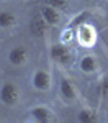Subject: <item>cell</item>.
Returning a JSON list of instances; mask_svg holds the SVG:
<instances>
[{
    "label": "cell",
    "instance_id": "4fadbf2b",
    "mask_svg": "<svg viewBox=\"0 0 108 123\" xmlns=\"http://www.w3.org/2000/svg\"><path fill=\"white\" fill-rule=\"evenodd\" d=\"M46 5L49 7H52V8L59 10V12H62V13H66L70 10V3H69V0H43Z\"/></svg>",
    "mask_w": 108,
    "mask_h": 123
},
{
    "label": "cell",
    "instance_id": "9a60e30c",
    "mask_svg": "<svg viewBox=\"0 0 108 123\" xmlns=\"http://www.w3.org/2000/svg\"><path fill=\"white\" fill-rule=\"evenodd\" d=\"M80 2H92V0H80Z\"/></svg>",
    "mask_w": 108,
    "mask_h": 123
},
{
    "label": "cell",
    "instance_id": "7a4b0ae2",
    "mask_svg": "<svg viewBox=\"0 0 108 123\" xmlns=\"http://www.w3.org/2000/svg\"><path fill=\"white\" fill-rule=\"evenodd\" d=\"M75 38L82 48H93L97 43V30L92 23H80L75 26Z\"/></svg>",
    "mask_w": 108,
    "mask_h": 123
},
{
    "label": "cell",
    "instance_id": "7c38bea8",
    "mask_svg": "<svg viewBox=\"0 0 108 123\" xmlns=\"http://www.w3.org/2000/svg\"><path fill=\"white\" fill-rule=\"evenodd\" d=\"M17 23H18V18H17V15L13 12H10V10L0 12V28H3V30L13 28Z\"/></svg>",
    "mask_w": 108,
    "mask_h": 123
},
{
    "label": "cell",
    "instance_id": "ba28073f",
    "mask_svg": "<svg viewBox=\"0 0 108 123\" xmlns=\"http://www.w3.org/2000/svg\"><path fill=\"white\" fill-rule=\"evenodd\" d=\"M49 26L48 21L41 17V13H36V15H33L31 20H29V33L34 36V38H44L46 35H48L49 31Z\"/></svg>",
    "mask_w": 108,
    "mask_h": 123
},
{
    "label": "cell",
    "instance_id": "277c9868",
    "mask_svg": "<svg viewBox=\"0 0 108 123\" xmlns=\"http://www.w3.org/2000/svg\"><path fill=\"white\" fill-rule=\"evenodd\" d=\"M31 85L38 92H49L52 85V77L48 69H38L31 76Z\"/></svg>",
    "mask_w": 108,
    "mask_h": 123
},
{
    "label": "cell",
    "instance_id": "5b68a950",
    "mask_svg": "<svg viewBox=\"0 0 108 123\" xmlns=\"http://www.w3.org/2000/svg\"><path fill=\"white\" fill-rule=\"evenodd\" d=\"M29 120L36 123H52L57 122V117L52 108H49L46 105H38L29 110Z\"/></svg>",
    "mask_w": 108,
    "mask_h": 123
},
{
    "label": "cell",
    "instance_id": "8fae6325",
    "mask_svg": "<svg viewBox=\"0 0 108 123\" xmlns=\"http://www.w3.org/2000/svg\"><path fill=\"white\" fill-rule=\"evenodd\" d=\"M77 122L79 123H97L98 122L97 110H93V108H90V107L80 108L79 113H77Z\"/></svg>",
    "mask_w": 108,
    "mask_h": 123
},
{
    "label": "cell",
    "instance_id": "52a82bcc",
    "mask_svg": "<svg viewBox=\"0 0 108 123\" xmlns=\"http://www.w3.org/2000/svg\"><path fill=\"white\" fill-rule=\"evenodd\" d=\"M57 90H59V97L66 104H72L74 100H77V89H75L74 82L67 77H61Z\"/></svg>",
    "mask_w": 108,
    "mask_h": 123
},
{
    "label": "cell",
    "instance_id": "6da1fadb",
    "mask_svg": "<svg viewBox=\"0 0 108 123\" xmlns=\"http://www.w3.org/2000/svg\"><path fill=\"white\" fill-rule=\"evenodd\" d=\"M21 98V90L13 80H5L0 85V104L5 107H15L18 105Z\"/></svg>",
    "mask_w": 108,
    "mask_h": 123
},
{
    "label": "cell",
    "instance_id": "3957f363",
    "mask_svg": "<svg viewBox=\"0 0 108 123\" xmlns=\"http://www.w3.org/2000/svg\"><path fill=\"white\" fill-rule=\"evenodd\" d=\"M49 56L57 64H70L74 61V53L66 43H54L49 48Z\"/></svg>",
    "mask_w": 108,
    "mask_h": 123
},
{
    "label": "cell",
    "instance_id": "30bf717a",
    "mask_svg": "<svg viewBox=\"0 0 108 123\" xmlns=\"http://www.w3.org/2000/svg\"><path fill=\"white\" fill-rule=\"evenodd\" d=\"M79 69H80V72H84V74H95L98 72V59L93 54H85V56H82L79 59Z\"/></svg>",
    "mask_w": 108,
    "mask_h": 123
},
{
    "label": "cell",
    "instance_id": "5bb4252c",
    "mask_svg": "<svg viewBox=\"0 0 108 123\" xmlns=\"http://www.w3.org/2000/svg\"><path fill=\"white\" fill-rule=\"evenodd\" d=\"M98 92L102 97H107L108 95V77H103L98 84Z\"/></svg>",
    "mask_w": 108,
    "mask_h": 123
},
{
    "label": "cell",
    "instance_id": "8992f818",
    "mask_svg": "<svg viewBox=\"0 0 108 123\" xmlns=\"http://www.w3.org/2000/svg\"><path fill=\"white\" fill-rule=\"evenodd\" d=\"M7 61L13 67H21L26 66L29 61V49L26 46H13L7 54Z\"/></svg>",
    "mask_w": 108,
    "mask_h": 123
},
{
    "label": "cell",
    "instance_id": "9c48e42d",
    "mask_svg": "<svg viewBox=\"0 0 108 123\" xmlns=\"http://www.w3.org/2000/svg\"><path fill=\"white\" fill-rule=\"evenodd\" d=\"M39 13H41V17L48 21L49 26H52V28H56V26H61V23H62V12H59V10L52 8V7H49V5H43L41 8H39Z\"/></svg>",
    "mask_w": 108,
    "mask_h": 123
}]
</instances>
